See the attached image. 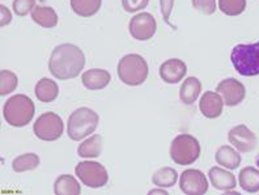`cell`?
Here are the masks:
<instances>
[{
  "instance_id": "obj_32",
  "label": "cell",
  "mask_w": 259,
  "mask_h": 195,
  "mask_svg": "<svg viewBox=\"0 0 259 195\" xmlns=\"http://www.w3.org/2000/svg\"><path fill=\"white\" fill-rule=\"evenodd\" d=\"M174 7V0H160V8H161V15L164 21L167 25H170V15ZM171 26V25H170ZM173 28V26H171Z\"/></svg>"
},
{
  "instance_id": "obj_7",
  "label": "cell",
  "mask_w": 259,
  "mask_h": 195,
  "mask_svg": "<svg viewBox=\"0 0 259 195\" xmlns=\"http://www.w3.org/2000/svg\"><path fill=\"white\" fill-rule=\"evenodd\" d=\"M75 173L81 183L91 189H101L109 181L108 170L97 161H81L76 165Z\"/></svg>"
},
{
  "instance_id": "obj_34",
  "label": "cell",
  "mask_w": 259,
  "mask_h": 195,
  "mask_svg": "<svg viewBox=\"0 0 259 195\" xmlns=\"http://www.w3.org/2000/svg\"><path fill=\"white\" fill-rule=\"evenodd\" d=\"M152 194H165V195H167V191H165V190L156 189V190H152V191H149V195H152Z\"/></svg>"
},
{
  "instance_id": "obj_33",
  "label": "cell",
  "mask_w": 259,
  "mask_h": 195,
  "mask_svg": "<svg viewBox=\"0 0 259 195\" xmlns=\"http://www.w3.org/2000/svg\"><path fill=\"white\" fill-rule=\"evenodd\" d=\"M0 11H2V17H0V25L6 26L8 25L11 21H12V13L11 11L7 8L6 6H0Z\"/></svg>"
},
{
  "instance_id": "obj_16",
  "label": "cell",
  "mask_w": 259,
  "mask_h": 195,
  "mask_svg": "<svg viewBox=\"0 0 259 195\" xmlns=\"http://www.w3.org/2000/svg\"><path fill=\"white\" fill-rule=\"evenodd\" d=\"M208 178L212 186L222 191H229L236 189L237 186L236 176L232 172H228L220 167H212L208 172Z\"/></svg>"
},
{
  "instance_id": "obj_2",
  "label": "cell",
  "mask_w": 259,
  "mask_h": 195,
  "mask_svg": "<svg viewBox=\"0 0 259 195\" xmlns=\"http://www.w3.org/2000/svg\"><path fill=\"white\" fill-rule=\"evenodd\" d=\"M35 113L32 98L25 95H15L6 101L3 106V116L12 127H25L30 123Z\"/></svg>"
},
{
  "instance_id": "obj_18",
  "label": "cell",
  "mask_w": 259,
  "mask_h": 195,
  "mask_svg": "<svg viewBox=\"0 0 259 195\" xmlns=\"http://www.w3.org/2000/svg\"><path fill=\"white\" fill-rule=\"evenodd\" d=\"M102 147H104V139L101 135L96 134L81 142V144L77 147V154L81 159H97L101 156Z\"/></svg>"
},
{
  "instance_id": "obj_19",
  "label": "cell",
  "mask_w": 259,
  "mask_h": 195,
  "mask_svg": "<svg viewBox=\"0 0 259 195\" xmlns=\"http://www.w3.org/2000/svg\"><path fill=\"white\" fill-rule=\"evenodd\" d=\"M202 92V83L194 76H190L182 83L180 89V100L185 105H193Z\"/></svg>"
},
{
  "instance_id": "obj_25",
  "label": "cell",
  "mask_w": 259,
  "mask_h": 195,
  "mask_svg": "<svg viewBox=\"0 0 259 195\" xmlns=\"http://www.w3.org/2000/svg\"><path fill=\"white\" fill-rule=\"evenodd\" d=\"M39 163H41L39 156L37 153L29 152V153L20 154L12 161V169L15 173H24L29 170H34L35 168L39 167Z\"/></svg>"
},
{
  "instance_id": "obj_3",
  "label": "cell",
  "mask_w": 259,
  "mask_h": 195,
  "mask_svg": "<svg viewBox=\"0 0 259 195\" xmlns=\"http://www.w3.org/2000/svg\"><path fill=\"white\" fill-rule=\"evenodd\" d=\"M117 71L120 82L128 87L142 85L149 73L147 60L139 54H127L123 58H120Z\"/></svg>"
},
{
  "instance_id": "obj_21",
  "label": "cell",
  "mask_w": 259,
  "mask_h": 195,
  "mask_svg": "<svg viewBox=\"0 0 259 195\" xmlns=\"http://www.w3.org/2000/svg\"><path fill=\"white\" fill-rule=\"evenodd\" d=\"M34 93L35 97L41 102L49 104V102H53V101L57 100L58 95H59V87H58L54 80L44 77L35 85Z\"/></svg>"
},
{
  "instance_id": "obj_20",
  "label": "cell",
  "mask_w": 259,
  "mask_h": 195,
  "mask_svg": "<svg viewBox=\"0 0 259 195\" xmlns=\"http://www.w3.org/2000/svg\"><path fill=\"white\" fill-rule=\"evenodd\" d=\"M32 19L35 24L42 28H55L58 25V15L54 8L46 6H35L30 12Z\"/></svg>"
},
{
  "instance_id": "obj_12",
  "label": "cell",
  "mask_w": 259,
  "mask_h": 195,
  "mask_svg": "<svg viewBox=\"0 0 259 195\" xmlns=\"http://www.w3.org/2000/svg\"><path fill=\"white\" fill-rule=\"evenodd\" d=\"M216 92L222 96L227 106H237L246 96V89L242 83L233 77H228L219 83V85L216 87Z\"/></svg>"
},
{
  "instance_id": "obj_13",
  "label": "cell",
  "mask_w": 259,
  "mask_h": 195,
  "mask_svg": "<svg viewBox=\"0 0 259 195\" xmlns=\"http://www.w3.org/2000/svg\"><path fill=\"white\" fill-rule=\"evenodd\" d=\"M187 73V66L184 60L178 58L165 60L160 66V77L166 84H177Z\"/></svg>"
},
{
  "instance_id": "obj_27",
  "label": "cell",
  "mask_w": 259,
  "mask_h": 195,
  "mask_svg": "<svg viewBox=\"0 0 259 195\" xmlns=\"http://www.w3.org/2000/svg\"><path fill=\"white\" fill-rule=\"evenodd\" d=\"M19 85V77L15 72L8 69L0 71V96H7L12 93Z\"/></svg>"
},
{
  "instance_id": "obj_10",
  "label": "cell",
  "mask_w": 259,
  "mask_h": 195,
  "mask_svg": "<svg viewBox=\"0 0 259 195\" xmlns=\"http://www.w3.org/2000/svg\"><path fill=\"white\" fill-rule=\"evenodd\" d=\"M180 189L186 195H203L208 191V181L200 170L186 169L180 177Z\"/></svg>"
},
{
  "instance_id": "obj_8",
  "label": "cell",
  "mask_w": 259,
  "mask_h": 195,
  "mask_svg": "<svg viewBox=\"0 0 259 195\" xmlns=\"http://www.w3.org/2000/svg\"><path fill=\"white\" fill-rule=\"evenodd\" d=\"M64 130L63 121L57 113L48 111L37 118L33 126L34 135L44 142H55L62 136Z\"/></svg>"
},
{
  "instance_id": "obj_5",
  "label": "cell",
  "mask_w": 259,
  "mask_h": 195,
  "mask_svg": "<svg viewBox=\"0 0 259 195\" xmlns=\"http://www.w3.org/2000/svg\"><path fill=\"white\" fill-rule=\"evenodd\" d=\"M234 69L241 76L259 75V42L240 44L234 46L231 54Z\"/></svg>"
},
{
  "instance_id": "obj_17",
  "label": "cell",
  "mask_w": 259,
  "mask_h": 195,
  "mask_svg": "<svg viewBox=\"0 0 259 195\" xmlns=\"http://www.w3.org/2000/svg\"><path fill=\"white\" fill-rule=\"evenodd\" d=\"M215 160L219 165L227 168V169H237L241 165V161H242V158H241L240 152L234 148L229 147V145H222L219 148L215 153Z\"/></svg>"
},
{
  "instance_id": "obj_14",
  "label": "cell",
  "mask_w": 259,
  "mask_h": 195,
  "mask_svg": "<svg viewBox=\"0 0 259 195\" xmlns=\"http://www.w3.org/2000/svg\"><path fill=\"white\" fill-rule=\"evenodd\" d=\"M223 106H224V101L218 92L207 91L200 98L199 109L203 115L208 120H215L222 115Z\"/></svg>"
},
{
  "instance_id": "obj_28",
  "label": "cell",
  "mask_w": 259,
  "mask_h": 195,
  "mask_svg": "<svg viewBox=\"0 0 259 195\" xmlns=\"http://www.w3.org/2000/svg\"><path fill=\"white\" fill-rule=\"evenodd\" d=\"M219 8L227 16H238L246 8V0H219Z\"/></svg>"
},
{
  "instance_id": "obj_31",
  "label": "cell",
  "mask_w": 259,
  "mask_h": 195,
  "mask_svg": "<svg viewBox=\"0 0 259 195\" xmlns=\"http://www.w3.org/2000/svg\"><path fill=\"white\" fill-rule=\"evenodd\" d=\"M149 4V0H122V7L127 13L139 12L146 10Z\"/></svg>"
},
{
  "instance_id": "obj_11",
  "label": "cell",
  "mask_w": 259,
  "mask_h": 195,
  "mask_svg": "<svg viewBox=\"0 0 259 195\" xmlns=\"http://www.w3.org/2000/svg\"><path fill=\"white\" fill-rule=\"evenodd\" d=\"M228 139L241 153H249L256 148V135L245 125H238L228 132Z\"/></svg>"
},
{
  "instance_id": "obj_29",
  "label": "cell",
  "mask_w": 259,
  "mask_h": 195,
  "mask_svg": "<svg viewBox=\"0 0 259 195\" xmlns=\"http://www.w3.org/2000/svg\"><path fill=\"white\" fill-rule=\"evenodd\" d=\"M35 7V0H13V12L17 16L24 17L32 12Z\"/></svg>"
},
{
  "instance_id": "obj_30",
  "label": "cell",
  "mask_w": 259,
  "mask_h": 195,
  "mask_svg": "<svg viewBox=\"0 0 259 195\" xmlns=\"http://www.w3.org/2000/svg\"><path fill=\"white\" fill-rule=\"evenodd\" d=\"M194 10L203 15H213L216 12V0H191Z\"/></svg>"
},
{
  "instance_id": "obj_22",
  "label": "cell",
  "mask_w": 259,
  "mask_h": 195,
  "mask_svg": "<svg viewBox=\"0 0 259 195\" xmlns=\"http://www.w3.org/2000/svg\"><path fill=\"white\" fill-rule=\"evenodd\" d=\"M238 183L241 189L249 194L259 191V169L254 167H246L241 169L238 174Z\"/></svg>"
},
{
  "instance_id": "obj_24",
  "label": "cell",
  "mask_w": 259,
  "mask_h": 195,
  "mask_svg": "<svg viewBox=\"0 0 259 195\" xmlns=\"http://www.w3.org/2000/svg\"><path fill=\"white\" fill-rule=\"evenodd\" d=\"M70 4L77 16L92 17L101 8L102 0H70Z\"/></svg>"
},
{
  "instance_id": "obj_4",
  "label": "cell",
  "mask_w": 259,
  "mask_h": 195,
  "mask_svg": "<svg viewBox=\"0 0 259 195\" xmlns=\"http://www.w3.org/2000/svg\"><path fill=\"white\" fill-rule=\"evenodd\" d=\"M100 122V116L89 107H79L72 111L67 122V134L70 139L80 142L87 136L92 135Z\"/></svg>"
},
{
  "instance_id": "obj_23",
  "label": "cell",
  "mask_w": 259,
  "mask_h": 195,
  "mask_svg": "<svg viewBox=\"0 0 259 195\" xmlns=\"http://www.w3.org/2000/svg\"><path fill=\"white\" fill-rule=\"evenodd\" d=\"M54 192L57 195H80L81 186L71 174H62L55 179Z\"/></svg>"
},
{
  "instance_id": "obj_9",
  "label": "cell",
  "mask_w": 259,
  "mask_h": 195,
  "mask_svg": "<svg viewBox=\"0 0 259 195\" xmlns=\"http://www.w3.org/2000/svg\"><path fill=\"white\" fill-rule=\"evenodd\" d=\"M130 34L136 41H148L157 30L156 19L148 12H140L130 20Z\"/></svg>"
},
{
  "instance_id": "obj_1",
  "label": "cell",
  "mask_w": 259,
  "mask_h": 195,
  "mask_svg": "<svg viewBox=\"0 0 259 195\" xmlns=\"http://www.w3.org/2000/svg\"><path fill=\"white\" fill-rule=\"evenodd\" d=\"M85 67V55L79 46L62 44L53 50L49 59L50 73L58 80L75 79Z\"/></svg>"
},
{
  "instance_id": "obj_6",
  "label": "cell",
  "mask_w": 259,
  "mask_h": 195,
  "mask_svg": "<svg viewBox=\"0 0 259 195\" xmlns=\"http://www.w3.org/2000/svg\"><path fill=\"white\" fill-rule=\"evenodd\" d=\"M170 159L178 165H191L200 156V143L190 134H180L169 148Z\"/></svg>"
},
{
  "instance_id": "obj_26",
  "label": "cell",
  "mask_w": 259,
  "mask_h": 195,
  "mask_svg": "<svg viewBox=\"0 0 259 195\" xmlns=\"http://www.w3.org/2000/svg\"><path fill=\"white\" fill-rule=\"evenodd\" d=\"M177 181V170L173 169V168L170 167L161 168V169H158L157 172H155L153 176H152V182H153V185L158 186V187H165V189L173 187Z\"/></svg>"
},
{
  "instance_id": "obj_15",
  "label": "cell",
  "mask_w": 259,
  "mask_h": 195,
  "mask_svg": "<svg viewBox=\"0 0 259 195\" xmlns=\"http://www.w3.org/2000/svg\"><path fill=\"white\" fill-rule=\"evenodd\" d=\"M110 80V72L102 68H91L81 76L82 85L89 91H100V89L106 88Z\"/></svg>"
}]
</instances>
